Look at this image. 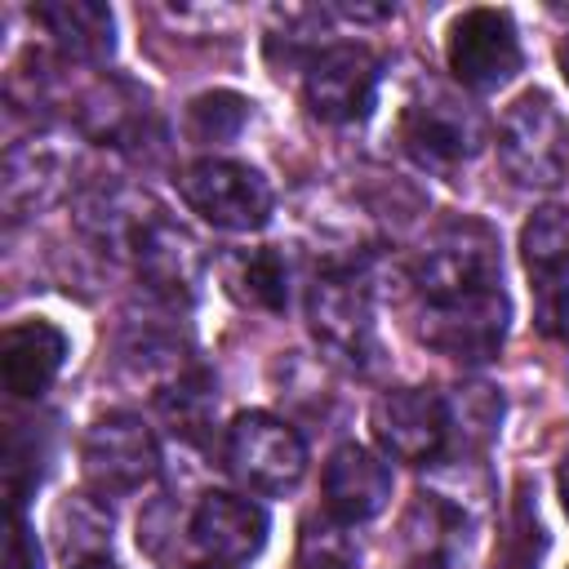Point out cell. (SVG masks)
Returning <instances> with one entry per match:
<instances>
[{
    "mask_svg": "<svg viewBox=\"0 0 569 569\" xmlns=\"http://www.w3.org/2000/svg\"><path fill=\"white\" fill-rule=\"evenodd\" d=\"M418 302H453L502 289V249L498 236L476 218L445 222L413 262Z\"/></svg>",
    "mask_w": 569,
    "mask_h": 569,
    "instance_id": "6da1fadb",
    "label": "cell"
},
{
    "mask_svg": "<svg viewBox=\"0 0 569 569\" xmlns=\"http://www.w3.org/2000/svg\"><path fill=\"white\" fill-rule=\"evenodd\" d=\"M498 160L520 187H560L569 173V129L556 102L538 89L520 93L498 124Z\"/></svg>",
    "mask_w": 569,
    "mask_h": 569,
    "instance_id": "7a4b0ae2",
    "label": "cell"
},
{
    "mask_svg": "<svg viewBox=\"0 0 569 569\" xmlns=\"http://www.w3.org/2000/svg\"><path fill=\"white\" fill-rule=\"evenodd\" d=\"M307 320H311L316 342L333 360H347L351 369H373L378 365L382 342H378L373 298H369V284L356 271L316 276L311 298H307Z\"/></svg>",
    "mask_w": 569,
    "mask_h": 569,
    "instance_id": "3957f363",
    "label": "cell"
},
{
    "mask_svg": "<svg viewBox=\"0 0 569 569\" xmlns=\"http://www.w3.org/2000/svg\"><path fill=\"white\" fill-rule=\"evenodd\" d=\"M400 142L422 169L453 173V169H462L467 160L480 156L485 116L471 102H462L458 93H449V89H427L405 107Z\"/></svg>",
    "mask_w": 569,
    "mask_h": 569,
    "instance_id": "277c9868",
    "label": "cell"
},
{
    "mask_svg": "<svg viewBox=\"0 0 569 569\" xmlns=\"http://www.w3.org/2000/svg\"><path fill=\"white\" fill-rule=\"evenodd\" d=\"M373 440L387 458L409 467H431L445 453H453V427H449V400L431 387H396L373 400L369 413Z\"/></svg>",
    "mask_w": 569,
    "mask_h": 569,
    "instance_id": "5b68a950",
    "label": "cell"
},
{
    "mask_svg": "<svg viewBox=\"0 0 569 569\" xmlns=\"http://www.w3.org/2000/svg\"><path fill=\"white\" fill-rule=\"evenodd\" d=\"M227 467L249 493L280 498L298 489L307 471V445L284 418L253 409V413H240L227 431Z\"/></svg>",
    "mask_w": 569,
    "mask_h": 569,
    "instance_id": "8992f818",
    "label": "cell"
},
{
    "mask_svg": "<svg viewBox=\"0 0 569 569\" xmlns=\"http://www.w3.org/2000/svg\"><path fill=\"white\" fill-rule=\"evenodd\" d=\"M84 485L102 498L138 493L160 471V445L138 413H102L80 445Z\"/></svg>",
    "mask_w": 569,
    "mask_h": 569,
    "instance_id": "52a82bcc",
    "label": "cell"
},
{
    "mask_svg": "<svg viewBox=\"0 0 569 569\" xmlns=\"http://www.w3.org/2000/svg\"><path fill=\"white\" fill-rule=\"evenodd\" d=\"M449 71L471 93H493L520 71V36L507 9H462L445 36Z\"/></svg>",
    "mask_w": 569,
    "mask_h": 569,
    "instance_id": "ba28073f",
    "label": "cell"
},
{
    "mask_svg": "<svg viewBox=\"0 0 569 569\" xmlns=\"http://www.w3.org/2000/svg\"><path fill=\"white\" fill-rule=\"evenodd\" d=\"M178 191L187 209L218 231H258L271 218L267 178L240 160H196L178 178Z\"/></svg>",
    "mask_w": 569,
    "mask_h": 569,
    "instance_id": "9c48e42d",
    "label": "cell"
},
{
    "mask_svg": "<svg viewBox=\"0 0 569 569\" xmlns=\"http://www.w3.org/2000/svg\"><path fill=\"white\" fill-rule=\"evenodd\" d=\"M507 316L511 307L502 289L453 302H418V338L458 365H485L507 338Z\"/></svg>",
    "mask_w": 569,
    "mask_h": 569,
    "instance_id": "30bf717a",
    "label": "cell"
},
{
    "mask_svg": "<svg viewBox=\"0 0 569 569\" xmlns=\"http://www.w3.org/2000/svg\"><path fill=\"white\" fill-rule=\"evenodd\" d=\"M302 98L325 124H356L378 102V58L365 44H329L302 71Z\"/></svg>",
    "mask_w": 569,
    "mask_h": 569,
    "instance_id": "8fae6325",
    "label": "cell"
},
{
    "mask_svg": "<svg viewBox=\"0 0 569 569\" xmlns=\"http://www.w3.org/2000/svg\"><path fill=\"white\" fill-rule=\"evenodd\" d=\"M191 542L218 565H244L267 547V511L240 493H204L191 511Z\"/></svg>",
    "mask_w": 569,
    "mask_h": 569,
    "instance_id": "7c38bea8",
    "label": "cell"
},
{
    "mask_svg": "<svg viewBox=\"0 0 569 569\" xmlns=\"http://www.w3.org/2000/svg\"><path fill=\"white\" fill-rule=\"evenodd\" d=\"M133 262H138V276L169 302H191L196 298V284H200V244L173 227L160 209L142 222V231L133 236L129 244Z\"/></svg>",
    "mask_w": 569,
    "mask_h": 569,
    "instance_id": "4fadbf2b",
    "label": "cell"
},
{
    "mask_svg": "<svg viewBox=\"0 0 569 569\" xmlns=\"http://www.w3.org/2000/svg\"><path fill=\"white\" fill-rule=\"evenodd\" d=\"M325 511L342 525L373 520L391 502V467L365 445H338L325 462Z\"/></svg>",
    "mask_w": 569,
    "mask_h": 569,
    "instance_id": "5bb4252c",
    "label": "cell"
},
{
    "mask_svg": "<svg viewBox=\"0 0 569 569\" xmlns=\"http://www.w3.org/2000/svg\"><path fill=\"white\" fill-rule=\"evenodd\" d=\"M67 360V333L49 320H18L4 329L0 342V373L9 396L18 400H36L62 369Z\"/></svg>",
    "mask_w": 569,
    "mask_h": 569,
    "instance_id": "9a60e30c",
    "label": "cell"
},
{
    "mask_svg": "<svg viewBox=\"0 0 569 569\" xmlns=\"http://www.w3.org/2000/svg\"><path fill=\"white\" fill-rule=\"evenodd\" d=\"M36 22L53 36V44L67 58L80 62H107L116 49V18L107 4L98 0H58V4H40Z\"/></svg>",
    "mask_w": 569,
    "mask_h": 569,
    "instance_id": "2e32d148",
    "label": "cell"
},
{
    "mask_svg": "<svg viewBox=\"0 0 569 569\" xmlns=\"http://www.w3.org/2000/svg\"><path fill=\"white\" fill-rule=\"evenodd\" d=\"M62 164L49 147L40 142H27V147H13L9 151V169H4V204L18 213V209H40L58 196L62 187Z\"/></svg>",
    "mask_w": 569,
    "mask_h": 569,
    "instance_id": "e0dca14e",
    "label": "cell"
},
{
    "mask_svg": "<svg viewBox=\"0 0 569 569\" xmlns=\"http://www.w3.org/2000/svg\"><path fill=\"white\" fill-rule=\"evenodd\" d=\"M445 400H449L453 453L458 458H471L498 431V422H502V396L493 387H485V382H467V387L445 391Z\"/></svg>",
    "mask_w": 569,
    "mask_h": 569,
    "instance_id": "ac0fdd59",
    "label": "cell"
},
{
    "mask_svg": "<svg viewBox=\"0 0 569 569\" xmlns=\"http://www.w3.org/2000/svg\"><path fill=\"white\" fill-rule=\"evenodd\" d=\"M227 289L262 311H280L289 298V271L271 249H249L227 262Z\"/></svg>",
    "mask_w": 569,
    "mask_h": 569,
    "instance_id": "d6986e66",
    "label": "cell"
},
{
    "mask_svg": "<svg viewBox=\"0 0 569 569\" xmlns=\"http://www.w3.org/2000/svg\"><path fill=\"white\" fill-rule=\"evenodd\" d=\"M249 120V102L240 93H227V89H213V93H200L191 107H187V133L191 142L200 147H218V142H231Z\"/></svg>",
    "mask_w": 569,
    "mask_h": 569,
    "instance_id": "ffe728a7",
    "label": "cell"
},
{
    "mask_svg": "<svg viewBox=\"0 0 569 569\" xmlns=\"http://www.w3.org/2000/svg\"><path fill=\"white\" fill-rule=\"evenodd\" d=\"M533 280V325L551 338L569 347V258L529 271Z\"/></svg>",
    "mask_w": 569,
    "mask_h": 569,
    "instance_id": "44dd1931",
    "label": "cell"
},
{
    "mask_svg": "<svg viewBox=\"0 0 569 569\" xmlns=\"http://www.w3.org/2000/svg\"><path fill=\"white\" fill-rule=\"evenodd\" d=\"M520 258L529 271L569 258V209L565 204L533 209V218L520 227Z\"/></svg>",
    "mask_w": 569,
    "mask_h": 569,
    "instance_id": "7402d4cb",
    "label": "cell"
},
{
    "mask_svg": "<svg viewBox=\"0 0 569 569\" xmlns=\"http://www.w3.org/2000/svg\"><path fill=\"white\" fill-rule=\"evenodd\" d=\"M298 569H360V547L342 520H307Z\"/></svg>",
    "mask_w": 569,
    "mask_h": 569,
    "instance_id": "603a6c76",
    "label": "cell"
},
{
    "mask_svg": "<svg viewBox=\"0 0 569 569\" xmlns=\"http://www.w3.org/2000/svg\"><path fill=\"white\" fill-rule=\"evenodd\" d=\"M542 547H547V538H542L538 511L520 498L516 511H511V538H507V551H502V565L498 569H538Z\"/></svg>",
    "mask_w": 569,
    "mask_h": 569,
    "instance_id": "cb8c5ba5",
    "label": "cell"
},
{
    "mask_svg": "<svg viewBox=\"0 0 569 569\" xmlns=\"http://www.w3.org/2000/svg\"><path fill=\"white\" fill-rule=\"evenodd\" d=\"M9 569H40V547H36L31 529L22 525V516L13 520V538H9Z\"/></svg>",
    "mask_w": 569,
    "mask_h": 569,
    "instance_id": "d4e9b609",
    "label": "cell"
},
{
    "mask_svg": "<svg viewBox=\"0 0 569 569\" xmlns=\"http://www.w3.org/2000/svg\"><path fill=\"white\" fill-rule=\"evenodd\" d=\"M556 489H560V502H565V516H569V453L560 458V471H556Z\"/></svg>",
    "mask_w": 569,
    "mask_h": 569,
    "instance_id": "484cf974",
    "label": "cell"
},
{
    "mask_svg": "<svg viewBox=\"0 0 569 569\" xmlns=\"http://www.w3.org/2000/svg\"><path fill=\"white\" fill-rule=\"evenodd\" d=\"M556 62H560V76L569 80V36L560 40V49H556Z\"/></svg>",
    "mask_w": 569,
    "mask_h": 569,
    "instance_id": "4316f807",
    "label": "cell"
},
{
    "mask_svg": "<svg viewBox=\"0 0 569 569\" xmlns=\"http://www.w3.org/2000/svg\"><path fill=\"white\" fill-rule=\"evenodd\" d=\"M71 569H120V565H111V560L93 556V560H80V565H71Z\"/></svg>",
    "mask_w": 569,
    "mask_h": 569,
    "instance_id": "83f0119b",
    "label": "cell"
},
{
    "mask_svg": "<svg viewBox=\"0 0 569 569\" xmlns=\"http://www.w3.org/2000/svg\"><path fill=\"white\" fill-rule=\"evenodd\" d=\"M200 569H222V565H200Z\"/></svg>",
    "mask_w": 569,
    "mask_h": 569,
    "instance_id": "f1b7e54d",
    "label": "cell"
}]
</instances>
